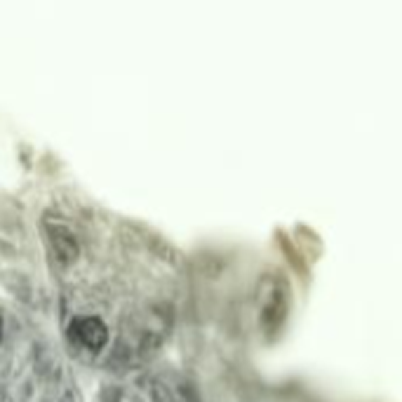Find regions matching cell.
<instances>
[{
	"instance_id": "2",
	"label": "cell",
	"mask_w": 402,
	"mask_h": 402,
	"mask_svg": "<svg viewBox=\"0 0 402 402\" xmlns=\"http://www.w3.org/2000/svg\"><path fill=\"white\" fill-rule=\"evenodd\" d=\"M48 236H50L52 250H55L59 261H64V264H73V261L78 259L80 247H78V240L71 233V229H66V226H62V224H50Z\"/></svg>"
},
{
	"instance_id": "3",
	"label": "cell",
	"mask_w": 402,
	"mask_h": 402,
	"mask_svg": "<svg viewBox=\"0 0 402 402\" xmlns=\"http://www.w3.org/2000/svg\"><path fill=\"white\" fill-rule=\"evenodd\" d=\"M0 339H3V318H0Z\"/></svg>"
},
{
	"instance_id": "1",
	"label": "cell",
	"mask_w": 402,
	"mask_h": 402,
	"mask_svg": "<svg viewBox=\"0 0 402 402\" xmlns=\"http://www.w3.org/2000/svg\"><path fill=\"white\" fill-rule=\"evenodd\" d=\"M71 334L92 351L104 348L106 341H109V330L99 318H78L71 327Z\"/></svg>"
}]
</instances>
